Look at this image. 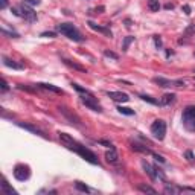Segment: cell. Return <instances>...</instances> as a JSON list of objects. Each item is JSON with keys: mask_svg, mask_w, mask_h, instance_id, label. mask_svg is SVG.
Listing matches in <instances>:
<instances>
[{"mask_svg": "<svg viewBox=\"0 0 195 195\" xmlns=\"http://www.w3.org/2000/svg\"><path fill=\"white\" fill-rule=\"evenodd\" d=\"M58 136H60V140L64 143V146L67 150H70V151H75L76 154H79L84 160H87L88 163H93V165H99V160H98V156L93 153V151H90L88 148H85L84 145H81V143H78L75 139H73L72 136H69L67 133H58Z\"/></svg>", "mask_w": 195, "mask_h": 195, "instance_id": "1", "label": "cell"}, {"mask_svg": "<svg viewBox=\"0 0 195 195\" xmlns=\"http://www.w3.org/2000/svg\"><path fill=\"white\" fill-rule=\"evenodd\" d=\"M57 29H58L60 34H63V35L67 37L69 40L78 41V43L84 41V37L81 35V32H79L75 26H73L72 23H61V24H58V26H57Z\"/></svg>", "mask_w": 195, "mask_h": 195, "instance_id": "2", "label": "cell"}, {"mask_svg": "<svg viewBox=\"0 0 195 195\" xmlns=\"http://www.w3.org/2000/svg\"><path fill=\"white\" fill-rule=\"evenodd\" d=\"M181 120H183V125L186 127V130L195 131V105H189L184 108Z\"/></svg>", "mask_w": 195, "mask_h": 195, "instance_id": "3", "label": "cell"}, {"mask_svg": "<svg viewBox=\"0 0 195 195\" xmlns=\"http://www.w3.org/2000/svg\"><path fill=\"white\" fill-rule=\"evenodd\" d=\"M81 101H82V104L85 105V107H88L90 110H93V111H102V107L99 105V102H98V99L90 93V91H85V93H81Z\"/></svg>", "mask_w": 195, "mask_h": 195, "instance_id": "4", "label": "cell"}, {"mask_svg": "<svg viewBox=\"0 0 195 195\" xmlns=\"http://www.w3.org/2000/svg\"><path fill=\"white\" fill-rule=\"evenodd\" d=\"M151 133L156 139L159 140H163L165 139V134H166V124H165V120L162 119H157L153 122V125H151Z\"/></svg>", "mask_w": 195, "mask_h": 195, "instance_id": "5", "label": "cell"}, {"mask_svg": "<svg viewBox=\"0 0 195 195\" xmlns=\"http://www.w3.org/2000/svg\"><path fill=\"white\" fill-rule=\"evenodd\" d=\"M29 175H31V172H29V168H28V166H24V165H17V166L14 168V177H15L17 180L24 181V180L29 178Z\"/></svg>", "mask_w": 195, "mask_h": 195, "instance_id": "6", "label": "cell"}, {"mask_svg": "<svg viewBox=\"0 0 195 195\" xmlns=\"http://www.w3.org/2000/svg\"><path fill=\"white\" fill-rule=\"evenodd\" d=\"M21 15L28 21H35L37 20V12H34V9L29 8V5H26V3L21 5Z\"/></svg>", "mask_w": 195, "mask_h": 195, "instance_id": "7", "label": "cell"}, {"mask_svg": "<svg viewBox=\"0 0 195 195\" xmlns=\"http://www.w3.org/2000/svg\"><path fill=\"white\" fill-rule=\"evenodd\" d=\"M108 98H111L113 101L116 102H128L130 98L127 93H122V91H108Z\"/></svg>", "mask_w": 195, "mask_h": 195, "instance_id": "8", "label": "cell"}, {"mask_svg": "<svg viewBox=\"0 0 195 195\" xmlns=\"http://www.w3.org/2000/svg\"><path fill=\"white\" fill-rule=\"evenodd\" d=\"M88 24V28L90 29H93V31H96V32H101V34H104L105 37H108V38H111V31L108 29V28H105V26H98V24L96 23H93V21H88L87 23Z\"/></svg>", "mask_w": 195, "mask_h": 195, "instance_id": "9", "label": "cell"}, {"mask_svg": "<svg viewBox=\"0 0 195 195\" xmlns=\"http://www.w3.org/2000/svg\"><path fill=\"white\" fill-rule=\"evenodd\" d=\"M17 125H18L20 128H24V130H28V131L34 133V134H38V136H41V137H46V134H44L41 130H38L37 127H34V125H31V124H23V122H17Z\"/></svg>", "mask_w": 195, "mask_h": 195, "instance_id": "10", "label": "cell"}, {"mask_svg": "<svg viewBox=\"0 0 195 195\" xmlns=\"http://www.w3.org/2000/svg\"><path fill=\"white\" fill-rule=\"evenodd\" d=\"M58 110H60V111H61V113H63V114H64V116H66L67 119H70V120L73 122V124H76V125H79V124H81L79 117H78V116H76L75 113H70V111H69V110H67L66 107H58Z\"/></svg>", "mask_w": 195, "mask_h": 195, "instance_id": "11", "label": "cell"}, {"mask_svg": "<svg viewBox=\"0 0 195 195\" xmlns=\"http://www.w3.org/2000/svg\"><path fill=\"white\" fill-rule=\"evenodd\" d=\"M142 168H143V171H145V172L150 175V178H151V180H156V178H157L154 166H151V165H150L148 162H146V160H142Z\"/></svg>", "mask_w": 195, "mask_h": 195, "instance_id": "12", "label": "cell"}, {"mask_svg": "<svg viewBox=\"0 0 195 195\" xmlns=\"http://www.w3.org/2000/svg\"><path fill=\"white\" fill-rule=\"evenodd\" d=\"M2 61H3V64H5L6 67H9V69H15V70H23V69H24L23 64H18V63H15L14 60H11V58H8V57H2Z\"/></svg>", "mask_w": 195, "mask_h": 195, "instance_id": "13", "label": "cell"}, {"mask_svg": "<svg viewBox=\"0 0 195 195\" xmlns=\"http://www.w3.org/2000/svg\"><path fill=\"white\" fill-rule=\"evenodd\" d=\"M105 159H107V162L108 163H117V153H116V148L114 146H111V148L105 153Z\"/></svg>", "mask_w": 195, "mask_h": 195, "instance_id": "14", "label": "cell"}, {"mask_svg": "<svg viewBox=\"0 0 195 195\" xmlns=\"http://www.w3.org/2000/svg\"><path fill=\"white\" fill-rule=\"evenodd\" d=\"M37 87H40V88H43V90H49V91H54V93H58V94H63V90L61 88H58V87H55V85H52V84H44V82H40V84H35Z\"/></svg>", "mask_w": 195, "mask_h": 195, "instance_id": "15", "label": "cell"}, {"mask_svg": "<svg viewBox=\"0 0 195 195\" xmlns=\"http://www.w3.org/2000/svg\"><path fill=\"white\" fill-rule=\"evenodd\" d=\"M154 82L159 84L160 87H175V81H169V79H165V78H154Z\"/></svg>", "mask_w": 195, "mask_h": 195, "instance_id": "16", "label": "cell"}, {"mask_svg": "<svg viewBox=\"0 0 195 195\" xmlns=\"http://www.w3.org/2000/svg\"><path fill=\"white\" fill-rule=\"evenodd\" d=\"M175 101V94L174 93H166L162 96V99H160V105H169V104H172Z\"/></svg>", "mask_w": 195, "mask_h": 195, "instance_id": "17", "label": "cell"}, {"mask_svg": "<svg viewBox=\"0 0 195 195\" xmlns=\"http://www.w3.org/2000/svg\"><path fill=\"white\" fill-rule=\"evenodd\" d=\"M131 143V148L134 150V151H139V153H143V154H153L146 146H143V145H140V143H137V142H130Z\"/></svg>", "mask_w": 195, "mask_h": 195, "instance_id": "18", "label": "cell"}, {"mask_svg": "<svg viewBox=\"0 0 195 195\" xmlns=\"http://www.w3.org/2000/svg\"><path fill=\"white\" fill-rule=\"evenodd\" d=\"M63 61H64V64H66V66H69V67H72V69L79 70V72H82V73H87V70H85L82 66L76 64V63H73V61H70V60H67V58H63Z\"/></svg>", "mask_w": 195, "mask_h": 195, "instance_id": "19", "label": "cell"}, {"mask_svg": "<svg viewBox=\"0 0 195 195\" xmlns=\"http://www.w3.org/2000/svg\"><path fill=\"white\" fill-rule=\"evenodd\" d=\"M163 192H165L166 195H175V193H180V192H181V187L166 184V186H165V189H163Z\"/></svg>", "mask_w": 195, "mask_h": 195, "instance_id": "20", "label": "cell"}, {"mask_svg": "<svg viewBox=\"0 0 195 195\" xmlns=\"http://www.w3.org/2000/svg\"><path fill=\"white\" fill-rule=\"evenodd\" d=\"M137 189L140 190V192H143V193H157V190L154 189V187H151V186H148V184H139L137 186Z\"/></svg>", "mask_w": 195, "mask_h": 195, "instance_id": "21", "label": "cell"}, {"mask_svg": "<svg viewBox=\"0 0 195 195\" xmlns=\"http://www.w3.org/2000/svg\"><path fill=\"white\" fill-rule=\"evenodd\" d=\"M2 192H3L5 195H14V193H15V192L12 190V187L8 184V181H6L5 178L2 180Z\"/></svg>", "mask_w": 195, "mask_h": 195, "instance_id": "22", "label": "cell"}, {"mask_svg": "<svg viewBox=\"0 0 195 195\" xmlns=\"http://www.w3.org/2000/svg\"><path fill=\"white\" fill-rule=\"evenodd\" d=\"M133 41H134V37H131V35H130V37H125V38H124V43H122V51H128V46H130Z\"/></svg>", "mask_w": 195, "mask_h": 195, "instance_id": "23", "label": "cell"}, {"mask_svg": "<svg viewBox=\"0 0 195 195\" xmlns=\"http://www.w3.org/2000/svg\"><path fill=\"white\" fill-rule=\"evenodd\" d=\"M140 98H142V101H145V102H150V104H153V105L160 104L157 99H154V98H151V96H148V94H140Z\"/></svg>", "mask_w": 195, "mask_h": 195, "instance_id": "24", "label": "cell"}, {"mask_svg": "<svg viewBox=\"0 0 195 195\" xmlns=\"http://www.w3.org/2000/svg\"><path fill=\"white\" fill-rule=\"evenodd\" d=\"M148 6H150V9H151L153 12H157V11L160 9V3H159V0H150Z\"/></svg>", "mask_w": 195, "mask_h": 195, "instance_id": "25", "label": "cell"}, {"mask_svg": "<svg viewBox=\"0 0 195 195\" xmlns=\"http://www.w3.org/2000/svg\"><path fill=\"white\" fill-rule=\"evenodd\" d=\"M117 110H119L120 114H127V116H133L134 114V110H131L128 107H117Z\"/></svg>", "mask_w": 195, "mask_h": 195, "instance_id": "26", "label": "cell"}, {"mask_svg": "<svg viewBox=\"0 0 195 195\" xmlns=\"http://www.w3.org/2000/svg\"><path fill=\"white\" fill-rule=\"evenodd\" d=\"M154 169H156V175H157V177H159V178H160L163 183H168V178H166V175H165V172H163V171H162L160 168H157V166H156Z\"/></svg>", "mask_w": 195, "mask_h": 195, "instance_id": "27", "label": "cell"}, {"mask_svg": "<svg viewBox=\"0 0 195 195\" xmlns=\"http://www.w3.org/2000/svg\"><path fill=\"white\" fill-rule=\"evenodd\" d=\"M75 187H76L78 190H81V192H90V189H88L85 184H82L81 181H76V183H75Z\"/></svg>", "mask_w": 195, "mask_h": 195, "instance_id": "28", "label": "cell"}, {"mask_svg": "<svg viewBox=\"0 0 195 195\" xmlns=\"http://www.w3.org/2000/svg\"><path fill=\"white\" fill-rule=\"evenodd\" d=\"M186 37H189V35H192V34H195V24H189V26L184 29V32H183Z\"/></svg>", "mask_w": 195, "mask_h": 195, "instance_id": "29", "label": "cell"}, {"mask_svg": "<svg viewBox=\"0 0 195 195\" xmlns=\"http://www.w3.org/2000/svg\"><path fill=\"white\" fill-rule=\"evenodd\" d=\"M104 55L107 57V58H111V60H119V57H117V54H114V52H111V51H105L104 52Z\"/></svg>", "mask_w": 195, "mask_h": 195, "instance_id": "30", "label": "cell"}, {"mask_svg": "<svg viewBox=\"0 0 195 195\" xmlns=\"http://www.w3.org/2000/svg\"><path fill=\"white\" fill-rule=\"evenodd\" d=\"M184 157H186V160H187L189 163H193V162H195V157H193L192 151H184Z\"/></svg>", "mask_w": 195, "mask_h": 195, "instance_id": "31", "label": "cell"}, {"mask_svg": "<svg viewBox=\"0 0 195 195\" xmlns=\"http://www.w3.org/2000/svg\"><path fill=\"white\" fill-rule=\"evenodd\" d=\"M2 34H3V35H6V37H11V38H17V37H18V34H17V32H8L5 28H2Z\"/></svg>", "mask_w": 195, "mask_h": 195, "instance_id": "32", "label": "cell"}, {"mask_svg": "<svg viewBox=\"0 0 195 195\" xmlns=\"http://www.w3.org/2000/svg\"><path fill=\"white\" fill-rule=\"evenodd\" d=\"M24 3L29 5V6H37L41 3V0H24Z\"/></svg>", "mask_w": 195, "mask_h": 195, "instance_id": "33", "label": "cell"}, {"mask_svg": "<svg viewBox=\"0 0 195 195\" xmlns=\"http://www.w3.org/2000/svg\"><path fill=\"white\" fill-rule=\"evenodd\" d=\"M154 43H156V47H157V49L162 47V38H160L159 35H154Z\"/></svg>", "mask_w": 195, "mask_h": 195, "instance_id": "34", "label": "cell"}, {"mask_svg": "<svg viewBox=\"0 0 195 195\" xmlns=\"http://www.w3.org/2000/svg\"><path fill=\"white\" fill-rule=\"evenodd\" d=\"M41 37H46V38H55L57 34H55V32H43Z\"/></svg>", "mask_w": 195, "mask_h": 195, "instance_id": "35", "label": "cell"}, {"mask_svg": "<svg viewBox=\"0 0 195 195\" xmlns=\"http://www.w3.org/2000/svg\"><path fill=\"white\" fill-rule=\"evenodd\" d=\"M9 88V85H8V82L5 81V79H2V91H6Z\"/></svg>", "mask_w": 195, "mask_h": 195, "instance_id": "36", "label": "cell"}, {"mask_svg": "<svg viewBox=\"0 0 195 195\" xmlns=\"http://www.w3.org/2000/svg\"><path fill=\"white\" fill-rule=\"evenodd\" d=\"M153 156H154V159H156L157 162H160V163H165V159H163L162 156H159V154H154V153H153Z\"/></svg>", "mask_w": 195, "mask_h": 195, "instance_id": "37", "label": "cell"}, {"mask_svg": "<svg viewBox=\"0 0 195 195\" xmlns=\"http://www.w3.org/2000/svg\"><path fill=\"white\" fill-rule=\"evenodd\" d=\"M183 11H184L186 15H189V14H190V6H189V5H183Z\"/></svg>", "mask_w": 195, "mask_h": 195, "instance_id": "38", "label": "cell"}, {"mask_svg": "<svg viewBox=\"0 0 195 195\" xmlns=\"http://www.w3.org/2000/svg\"><path fill=\"white\" fill-rule=\"evenodd\" d=\"M8 5V0H0V9H5Z\"/></svg>", "mask_w": 195, "mask_h": 195, "instance_id": "39", "label": "cell"}, {"mask_svg": "<svg viewBox=\"0 0 195 195\" xmlns=\"http://www.w3.org/2000/svg\"><path fill=\"white\" fill-rule=\"evenodd\" d=\"M99 143H101V145H105V146H108V148H111V146H113V145H111L110 142H107V140H99Z\"/></svg>", "mask_w": 195, "mask_h": 195, "instance_id": "40", "label": "cell"}, {"mask_svg": "<svg viewBox=\"0 0 195 195\" xmlns=\"http://www.w3.org/2000/svg\"><path fill=\"white\" fill-rule=\"evenodd\" d=\"M165 8H166V9H172V8H174V5H172V3H166V5H165Z\"/></svg>", "mask_w": 195, "mask_h": 195, "instance_id": "41", "label": "cell"}, {"mask_svg": "<svg viewBox=\"0 0 195 195\" xmlns=\"http://www.w3.org/2000/svg\"><path fill=\"white\" fill-rule=\"evenodd\" d=\"M125 23H127V26H128V28L131 26V20H125Z\"/></svg>", "mask_w": 195, "mask_h": 195, "instance_id": "42", "label": "cell"}, {"mask_svg": "<svg viewBox=\"0 0 195 195\" xmlns=\"http://www.w3.org/2000/svg\"><path fill=\"white\" fill-rule=\"evenodd\" d=\"M193 57H195V54H193Z\"/></svg>", "mask_w": 195, "mask_h": 195, "instance_id": "43", "label": "cell"}]
</instances>
